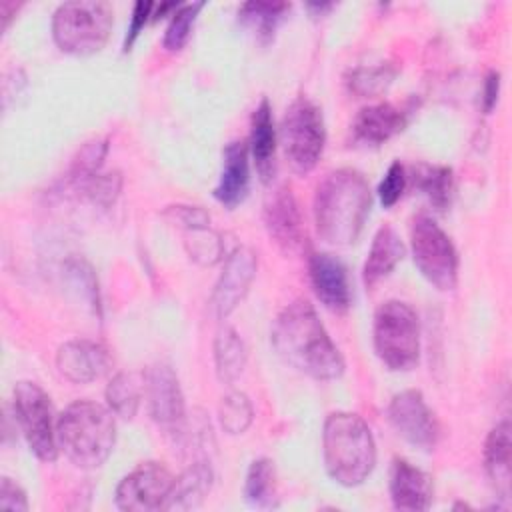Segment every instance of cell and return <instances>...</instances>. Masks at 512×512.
Returning <instances> with one entry per match:
<instances>
[{
    "mask_svg": "<svg viewBox=\"0 0 512 512\" xmlns=\"http://www.w3.org/2000/svg\"><path fill=\"white\" fill-rule=\"evenodd\" d=\"M322 456L328 476L346 486L362 484L376 464V444L368 424L352 412H332L322 428Z\"/></svg>",
    "mask_w": 512,
    "mask_h": 512,
    "instance_id": "3957f363",
    "label": "cell"
},
{
    "mask_svg": "<svg viewBox=\"0 0 512 512\" xmlns=\"http://www.w3.org/2000/svg\"><path fill=\"white\" fill-rule=\"evenodd\" d=\"M272 346L286 364L316 380H334L344 372V358L308 300H296L278 314Z\"/></svg>",
    "mask_w": 512,
    "mask_h": 512,
    "instance_id": "6da1fadb",
    "label": "cell"
},
{
    "mask_svg": "<svg viewBox=\"0 0 512 512\" xmlns=\"http://www.w3.org/2000/svg\"><path fill=\"white\" fill-rule=\"evenodd\" d=\"M256 276V254L248 246L234 248L212 292V310L218 318H226L246 296Z\"/></svg>",
    "mask_w": 512,
    "mask_h": 512,
    "instance_id": "4fadbf2b",
    "label": "cell"
},
{
    "mask_svg": "<svg viewBox=\"0 0 512 512\" xmlns=\"http://www.w3.org/2000/svg\"><path fill=\"white\" fill-rule=\"evenodd\" d=\"M144 380L136 372H118L110 384L106 386V400L108 408L114 412V416H120L124 420H132L138 412Z\"/></svg>",
    "mask_w": 512,
    "mask_h": 512,
    "instance_id": "484cf974",
    "label": "cell"
},
{
    "mask_svg": "<svg viewBox=\"0 0 512 512\" xmlns=\"http://www.w3.org/2000/svg\"><path fill=\"white\" fill-rule=\"evenodd\" d=\"M0 506L4 510H16V512L28 510V498L24 490L8 476H4L0 482Z\"/></svg>",
    "mask_w": 512,
    "mask_h": 512,
    "instance_id": "8d00e7d4",
    "label": "cell"
},
{
    "mask_svg": "<svg viewBox=\"0 0 512 512\" xmlns=\"http://www.w3.org/2000/svg\"><path fill=\"white\" fill-rule=\"evenodd\" d=\"M212 486V468L208 460H196L178 478H174L164 510H192L208 496Z\"/></svg>",
    "mask_w": 512,
    "mask_h": 512,
    "instance_id": "44dd1931",
    "label": "cell"
},
{
    "mask_svg": "<svg viewBox=\"0 0 512 512\" xmlns=\"http://www.w3.org/2000/svg\"><path fill=\"white\" fill-rule=\"evenodd\" d=\"M144 392L150 414L166 432L180 436L186 426L184 396L178 376L168 364H154L144 376Z\"/></svg>",
    "mask_w": 512,
    "mask_h": 512,
    "instance_id": "8fae6325",
    "label": "cell"
},
{
    "mask_svg": "<svg viewBox=\"0 0 512 512\" xmlns=\"http://www.w3.org/2000/svg\"><path fill=\"white\" fill-rule=\"evenodd\" d=\"M114 412L92 400L72 402L56 420L58 448L78 468L102 466L116 442Z\"/></svg>",
    "mask_w": 512,
    "mask_h": 512,
    "instance_id": "277c9868",
    "label": "cell"
},
{
    "mask_svg": "<svg viewBox=\"0 0 512 512\" xmlns=\"http://www.w3.org/2000/svg\"><path fill=\"white\" fill-rule=\"evenodd\" d=\"M310 280L316 298L332 312H344L350 306V282L346 266L332 254L318 252L308 262Z\"/></svg>",
    "mask_w": 512,
    "mask_h": 512,
    "instance_id": "2e32d148",
    "label": "cell"
},
{
    "mask_svg": "<svg viewBox=\"0 0 512 512\" xmlns=\"http://www.w3.org/2000/svg\"><path fill=\"white\" fill-rule=\"evenodd\" d=\"M202 2H190V4H180L174 8V14L170 18V24L164 32V48L170 52H178L184 48V44L190 38L194 20L198 16V12L202 10Z\"/></svg>",
    "mask_w": 512,
    "mask_h": 512,
    "instance_id": "4dcf8cb0",
    "label": "cell"
},
{
    "mask_svg": "<svg viewBox=\"0 0 512 512\" xmlns=\"http://www.w3.org/2000/svg\"><path fill=\"white\" fill-rule=\"evenodd\" d=\"M250 182V162H248V146L242 140H232L222 150V168L218 182L214 186V198L226 206L234 208L238 206L246 192Z\"/></svg>",
    "mask_w": 512,
    "mask_h": 512,
    "instance_id": "ac0fdd59",
    "label": "cell"
},
{
    "mask_svg": "<svg viewBox=\"0 0 512 512\" xmlns=\"http://www.w3.org/2000/svg\"><path fill=\"white\" fill-rule=\"evenodd\" d=\"M432 478L408 460L396 458L390 470V498L398 510H428L432 504Z\"/></svg>",
    "mask_w": 512,
    "mask_h": 512,
    "instance_id": "e0dca14e",
    "label": "cell"
},
{
    "mask_svg": "<svg viewBox=\"0 0 512 512\" xmlns=\"http://www.w3.org/2000/svg\"><path fill=\"white\" fill-rule=\"evenodd\" d=\"M174 476L158 462H144L124 476L116 488V506L126 512L164 510Z\"/></svg>",
    "mask_w": 512,
    "mask_h": 512,
    "instance_id": "30bf717a",
    "label": "cell"
},
{
    "mask_svg": "<svg viewBox=\"0 0 512 512\" xmlns=\"http://www.w3.org/2000/svg\"><path fill=\"white\" fill-rule=\"evenodd\" d=\"M106 152H108V142H106V140H92V142H86V144L82 146V150H80V152L74 156V160H72L70 174H68L70 184L78 186L80 182H84V180L92 178L94 174H98Z\"/></svg>",
    "mask_w": 512,
    "mask_h": 512,
    "instance_id": "1f68e13d",
    "label": "cell"
},
{
    "mask_svg": "<svg viewBox=\"0 0 512 512\" xmlns=\"http://www.w3.org/2000/svg\"><path fill=\"white\" fill-rule=\"evenodd\" d=\"M372 192L368 180L354 168L328 172L316 186L314 222L318 236L332 246L358 240L370 214Z\"/></svg>",
    "mask_w": 512,
    "mask_h": 512,
    "instance_id": "7a4b0ae2",
    "label": "cell"
},
{
    "mask_svg": "<svg viewBox=\"0 0 512 512\" xmlns=\"http://www.w3.org/2000/svg\"><path fill=\"white\" fill-rule=\"evenodd\" d=\"M374 350L390 370H410L420 356V326L410 304L388 300L374 314Z\"/></svg>",
    "mask_w": 512,
    "mask_h": 512,
    "instance_id": "8992f818",
    "label": "cell"
},
{
    "mask_svg": "<svg viewBox=\"0 0 512 512\" xmlns=\"http://www.w3.org/2000/svg\"><path fill=\"white\" fill-rule=\"evenodd\" d=\"M264 226L276 246L288 254L304 244V224L296 196L288 186L276 188L264 204Z\"/></svg>",
    "mask_w": 512,
    "mask_h": 512,
    "instance_id": "5bb4252c",
    "label": "cell"
},
{
    "mask_svg": "<svg viewBox=\"0 0 512 512\" xmlns=\"http://www.w3.org/2000/svg\"><path fill=\"white\" fill-rule=\"evenodd\" d=\"M404 244L392 226H382L372 238L368 258L364 262V284L370 288L384 276H388L394 266L404 258Z\"/></svg>",
    "mask_w": 512,
    "mask_h": 512,
    "instance_id": "7402d4cb",
    "label": "cell"
},
{
    "mask_svg": "<svg viewBox=\"0 0 512 512\" xmlns=\"http://www.w3.org/2000/svg\"><path fill=\"white\" fill-rule=\"evenodd\" d=\"M406 188V170L400 162H392L378 186V196L384 208L394 206Z\"/></svg>",
    "mask_w": 512,
    "mask_h": 512,
    "instance_id": "e575fe53",
    "label": "cell"
},
{
    "mask_svg": "<svg viewBox=\"0 0 512 512\" xmlns=\"http://www.w3.org/2000/svg\"><path fill=\"white\" fill-rule=\"evenodd\" d=\"M388 420L392 428L416 448L432 450L438 442V420L420 390L396 394L388 404Z\"/></svg>",
    "mask_w": 512,
    "mask_h": 512,
    "instance_id": "7c38bea8",
    "label": "cell"
},
{
    "mask_svg": "<svg viewBox=\"0 0 512 512\" xmlns=\"http://www.w3.org/2000/svg\"><path fill=\"white\" fill-rule=\"evenodd\" d=\"M216 374L224 384H232L246 366V346L234 328L224 326L214 340Z\"/></svg>",
    "mask_w": 512,
    "mask_h": 512,
    "instance_id": "cb8c5ba5",
    "label": "cell"
},
{
    "mask_svg": "<svg viewBox=\"0 0 512 512\" xmlns=\"http://www.w3.org/2000/svg\"><path fill=\"white\" fill-rule=\"evenodd\" d=\"M244 496L248 504L256 508H274L278 504V484L272 460L258 458L250 464L244 482Z\"/></svg>",
    "mask_w": 512,
    "mask_h": 512,
    "instance_id": "d4e9b609",
    "label": "cell"
},
{
    "mask_svg": "<svg viewBox=\"0 0 512 512\" xmlns=\"http://www.w3.org/2000/svg\"><path fill=\"white\" fill-rule=\"evenodd\" d=\"M510 450V422L502 420L490 430L484 446V466L500 498L510 494Z\"/></svg>",
    "mask_w": 512,
    "mask_h": 512,
    "instance_id": "603a6c76",
    "label": "cell"
},
{
    "mask_svg": "<svg viewBox=\"0 0 512 512\" xmlns=\"http://www.w3.org/2000/svg\"><path fill=\"white\" fill-rule=\"evenodd\" d=\"M498 92H500V74L498 72H490L486 76V82H484V110L490 112L498 100Z\"/></svg>",
    "mask_w": 512,
    "mask_h": 512,
    "instance_id": "f35d334b",
    "label": "cell"
},
{
    "mask_svg": "<svg viewBox=\"0 0 512 512\" xmlns=\"http://www.w3.org/2000/svg\"><path fill=\"white\" fill-rule=\"evenodd\" d=\"M288 8L286 2H246L238 10V20L254 32L262 44H268Z\"/></svg>",
    "mask_w": 512,
    "mask_h": 512,
    "instance_id": "4316f807",
    "label": "cell"
},
{
    "mask_svg": "<svg viewBox=\"0 0 512 512\" xmlns=\"http://www.w3.org/2000/svg\"><path fill=\"white\" fill-rule=\"evenodd\" d=\"M414 184L420 192L428 196V200L444 210L450 204L452 196V170L446 166H430V164H418L414 168Z\"/></svg>",
    "mask_w": 512,
    "mask_h": 512,
    "instance_id": "83f0119b",
    "label": "cell"
},
{
    "mask_svg": "<svg viewBox=\"0 0 512 512\" xmlns=\"http://www.w3.org/2000/svg\"><path fill=\"white\" fill-rule=\"evenodd\" d=\"M396 76V70L390 64L378 66H360L350 72L348 86L358 96H378L388 90Z\"/></svg>",
    "mask_w": 512,
    "mask_h": 512,
    "instance_id": "f1b7e54d",
    "label": "cell"
},
{
    "mask_svg": "<svg viewBox=\"0 0 512 512\" xmlns=\"http://www.w3.org/2000/svg\"><path fill=\"white\" fill-rule=\"evenodd\" d=\"M248 152L254 158L256 172L264 184H268L274 178V156H276V130L272 120V108L266 98L260 100V104L252 112L250 122V144Z\"/></svg>",
    "mask_w": 512,
    "mask_h": 512,
    "instance_id": "d6986e66",
    "label": "cell"
},
{
    "mask_svg": "<svg viewBox=\"0 0 512 512\" xmlns=\"http://www.w3.org/2000/svg\"><path fill=\"white\" fill-rule=\"evenodd\" d=\"M112 20V8L108 2H64L52 16V36L62 52L88 56L102 50L110 36Z\"/></svg>",
    "mask_w": 512,
    "mask_h": 512,
    "instance_id": "5b68a950",
    "label": "cell"
},
{
    "mask_svg": "<svg viewBox=\"0 0 512 512\" xmlns=\"http://www.w3.org/2000/svg\"><path fill=\"white\" fill-rule=\"evenodd\" d=\"M326 128L320 108L300 96L296 98L280 124V144L290 168L298 174H308L322 156Z\"/></svg>",
    "mask_w": 512,
    "mask_h": 512,
    "instance_id": "52a82bcc",
    "label": "cell"
},
{
    "mask_svg": "<svg viewBox=\"0 0 512 512\" xmlns=\"http://www.w3.org/2000/svg\"><path fill=\"white\" fill-rule=\"evenodd\" d=\"M218 418L224 432L242 434L254 418V410L248 396L244 392H228L218 406Z\"/></svg>",
    "mask_w": 512,
    "mask_h": 512,
    "instance_id": "f546056e",
    "label": "cell"
},
{
    "mask_svg": "<svg viewBox=\"0 0 512 512\" xmlns=\"http://www.w3.org/2000/svg\"><path fill=\"white\" fill-rule=\"evenodd\" d=\"M110 366L108 350L94 340H68L56 352L58 372L74 384L92 382L104 376Z\"/></svg>",
    "mask_w": 512,
    "mask_h": 512,
    "instance_id": "9a60e30c",
    "label": "cell"
},
{
    "mask_svg": "<svg viewBox=\"0 0 512 512\" xmlns=\"http://www.w3.org/2000/svg\"><path fill=\"white\" fill-rule=\"evenodd\" d=\"M404 126L406 114L388 102H380L362 108L354 118L352 130L360 142L376 146L402 132Z\"/></svg>",
    "mask_w": 512,
    "mask_h": 512,
    "instance_id": "ffe728a7",
    "label": "cell"
},
{
    "mask_svg": "<svg viewBox=\"0 0 512 512\" xmlns=\"http://www.w3.org/2000/svg\"><path fill=\"white\" fill-rule=\"evenodd\" d=\"M410 246L420 274L438 290H452L458 280V254L450 236L430 218L416 216L410 226Z\"/></svg>",
    "mask_w": 512,
    "mask_h": 512,
    "instance_id": "ba28073f",
    "label": "cell"
},
{
    "mask_svg": "<svg viewBox=\"0 0 512 512\" xmlns=\"http://www.w3.org/2000/svg\"><path fill=\"white\" fill-rule=\"evenodd\" d=\"M166 216H170L176 224L184 226L186 230L196 228H208L210 216L200 206H170L166 210Z\"/></svg>",
    "mask_w": 512,
    "mask_h": 512,
    "instance_id": "d590c367",
    "label": "cell"
},
{
    "mask_svg": "<svg viewBox=\"0 0 512 512\" xmlns=\"http://www.w3.org/2000/svg\"><path fill=\"white\" fill-rule=\"evenodd\" d=\"M14 414L36 458L54 462L58 456V440L50 396L36 382L22 380L14 386Z\"/></svg>",
    "mask_w": 512,
    "mask_h": 512,
    "instance_id": "9c48e42d",
    "label": "cell"
},
{
    "mask_svg": "<svg viewBox=\"0 0 512 512\" xmlns=\"http://www.w3.org/2000/svg\"><path fill=\"white\" fill-rule=\"evenodd\" d=\"M154 4L152 2H136L134 4V10H132V20H130V26H128V34L124 38V50H130V46L134 44L136 36L140 34V30L144 28L148 16H152Z\"/></svg>",
    "mask_w": 512,
    "mask_h": 512,
    "instance_id": "74e56055",
    "label": "cell"
},
{
    "mask_svg": "<svg viewBox=\"0 0 512 512\" xmlns=\"http://www.w3.org/2000/svg\"><path fill=\"white\" fill-rule=\"evenodd\" d=\"M186 248L188 254L202 264H212L222 256V240L210 228L188 230Z\"/></svg>",
    "mask_w": 512,
    "mask_h": 512,
    "instance_id": "836d02e7",
    "label": "cell"
},
{
    "mask_svg": "<svg viewBox=\"0 0 512 512\" xmlns=\"http://www.w3.org/2000/svg\"><path fill=\"white\" fill-rule=\"evenodd\" d=\"M92 204L100 206V208H108L110 204H114V200L120 194L122 188V178L118 172H108V174H94L92 178L80 182L76 186Z\"/></svg>",
    "mask_w": 512,
    "mask_h": 512,
    "instance_id": "d6a6232c",
    "label": "cell"
}]
</instances>
